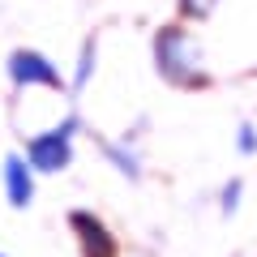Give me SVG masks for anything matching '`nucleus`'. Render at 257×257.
I'll list each match as a JSON object with an SVG mask.
<instances>
[{
	"label": "nucleus",
	"instance_id": "nucleus-7",
	"mask_svg": "<svg viewBox=\"0 0 257 257\" xmlns=\"http://www.w3.org/2000/svg\"><path fill=\"white\" fill-rule=\"evenodd\" d=\"M94 64H99V43H94V39H86V43H82V52H77L73 82H69V94H73V99L86 90V82H90V73H94Z\"/></svg>",
	"mask_w": 257,
	"mask_h": 257
},
{
	"label": "nucleus",
	"instance_id": "nucleus-9",
	"mask_svg": "<svg viewBox=\"0 0 257 257\" xmlns=\"http://www.w3.org/2000/svg\"><path fill=\"white\" fill-rule=\"evenodd\" d=\"M214 5H219V0H180V13L202 22V18H210V13H214Z\"/></svg>",
	"mask_w": 257,
	"mask_h": 257
},
{
	"label": "nucleus",
	"instance_id": "nucleus-11",
	"mask_svg": "<svg viewBox=\"0 0 257 257\" xmlns=\"http://www.w3.org/2000/svg\"><path fill=\"white\" fill-rule=\"evenodd\" d=\"M0 257H9V253H0Z\"/></svg>",
	"mask_w": 257,
	"mask_h": 257
},
{
	"label": "nucleus",
	"instance_id": "nucleus-10",
	"mask_svg": "<svg viewBox=\"0 0 257 257\" xmlns=\"http://www.w3.org/2000/svg\"><path fill=\"white\" fill-rule=\"evenodd\" d=\"M236 150H240V155H257V128L253 124H240L236 128Z\"/></svg>",
	"mask_w": 257,
	"mask_h": 257
},
{
	"label": "nucleus",
	"instance_id": "nucleus-5",
	"mask_svg": "<svg viewBox=\"0 0 257 257\" xmlns=\"http://www.w3.org/2000/svg\"><path fill=\"white\" fill-rule=\"evenodd\" d=\"M69 227L77 231L86 257H116V240H111V231L103 227V219H94L90 210H73V214H69Z\"/></svg>",
	"mask_w": 257,
	"mask_h": 257
},
{
	"label": "nucleus",
	"instance_id": "nucleus-8",
	"mask_svg": "<svg viewBox=\"0 0 257 257\" xmlns=\"http://www.w3.org/2000/svg\"><path fill=\"white\" fill-rule=\"evenodd\" d=\"M240 193H244V180H240V176H231V180L223 184V193H219V210H223V214H236Z\"/></svg>",
	"mask_w": 257,
	"mask_h": 257
},
{
	"label": "nucleus",
	"instance_id": "nucleus-3",
	"mask_svg": "<svg viewBox=\"0 0 257 257\" xmlns=\"http://www.w3.org/2000/svg\"><path fill=\"white\" fill-rule=\"evenodd\" d=\"M9 82L18 90H30V86H47V90H69V82L60 77V64L47 52H35V47H18L9 56Z\"/></svg>",
	"mask_w": 257,
	"mask_h": 257
},
{
	"label": "nucleus",
	"instance_id": "nucleus-4",
	"mask_svg": "<svg viewBox=\"0 0 257 257\" xmlns=\"http://www.w3.org/2000/svg\"><path fill=\"white\" fill-rule=\"evenodd\" d=\"M0 176H5V197H9V206L13 210H26L35 202V172H30V163L13 150V155H5Z\"/></svg>",
	"mask_w": 257,
	"mask_h": 257
},
{
	"label": "nucleus",
	"instance_id": "nucleus-2",
	"mask_svg": "<svg viewBox=\"0 0 257 257\" xmlns=\"http://www.w3.org/2000/svg\"><path fill=\"white\" fill-rule=\"evenodd\" d=\"M82 133V120L77 116H64L60 124L43 128V133H30L26 138V163L35 176H56L64 172V167L73 163V138Z\"/></svg>",
	"mask_w": 257,
	"mask_h": 257
},
{
	"label": "nucleus",
	"instance_id": "nucleus-6",
	"mask_svg": "<svg viewBox=\"0 0 257 257\" xmlns=\"http://www.w3.org/2000/svg\"><path fill=\"white\" fill-rule=\"evenodd\" d=\"M103 159H107V163L116 167L120 176H128V180H142V155L128 146V138H120V142H103Z\"/></svg>",
	"mask_w": 257,
	"mask_h": 257
},
{
	"label": "nucleus",
	"instance_id": "nucleus-1",
	"mask_svg": "<svg viewBox=\"0 0 257 257\" xmlns=\"http://www.w3.org/2000/svg\"><path fill=\"white\" fill-rule=\"evenodd\" d=\"M155 69L172 86H206L210 82L202 69V47L193 43V35L184 26H163L155 35Z\"/></svg>",
	"mask_w": 257,
	"mask_h": 257
}]
</instances>
